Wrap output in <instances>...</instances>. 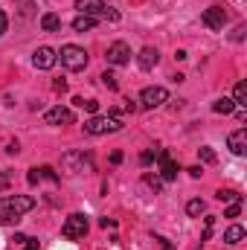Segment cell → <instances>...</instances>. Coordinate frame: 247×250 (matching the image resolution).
<instances>
[{"mask_svg":"<svg viewBox=\"0 0 247 250\" xmlns=\"http://www.w3.org/2000/svg\"><path fill=\"white\" fill-rule=\"evenodd\" d=\"M29 209H35V198H29V195H6V198H0V224H15Z\"/></svg>","mask_w":247,"mask_h":250,"instance_id":"6da1fadb","label":"cell"},{"mask_svg":"<svg viewBox=\"0 0 247 250\" xmlns=\"http://www.w3.org/2000/svg\"><path fill=\"white\" fill-rule=\"evenodd\" d=\"M117 131H123V123H120L114 114H105V117L93 114V117L84 123V134H93V137H102V134H117Z\"/></svg>","mask_w":247,"mask_h":250,"instance_id":"7a4b0ae2","label":"cell"},{"mask_svg":"<svg viewBox=\"0 0 247 250\" xmlns=\"http://www.w3.org/2000/svg\"><path fill=\"white\" fill-rule=\"evenodd\" d=\"M59 62L67 67V70H73V73H79V70H84L87 67V53L82 50V47H76V44H64L62 50H59Z\"/></svg>","mask_w":247,"mask_h":250,"instance_id":"3957f363","label":"cell"},{"mask_svg":"<svg viewBox=\"0 0 247 250\" xmlns=\"http://www.w3.org/2000/svg\"><path fill=\"white\" fill-rule=\"evenodd\" d=\"M62 236L64 239H84L87 236V218L82 212L67 215V221H64V227H62Z\"/></svg>","mask_w":247,"mask_h":250,"instance_id":"277c9868","label":"cell"},{"mask_svg":"<svg viewBox=\"0 0 247 250\" xmlns=\"http://www.w3.org/2000/svg\"><path fill=\"white\" fill-rule=\"evenodd\" d=\"M163 102H169V90H166V87H160V84H154V87H145V90L140 93V108H145V111H151V108H160Z\"/></svg>","mask_w":247,"mask_h":250,"instance_id":"5b68a950","label":"cell"},{"mask_svg":"<svg viewBox=\"0 0 247 250\" xmlns=\"http://www.w3.org/2000/svg\"><path fill=\"white\" fill-rule=\"evenodd\" d=\"M154 157H157V163H160V178H163L166 184H172V181L178 178V172H181V169H178V163L172 160V154H169L166 148H157V151H154Z\"/></svg>","mask_w":247,"mask_h":250,"instance_id":"8992f818","label":"cell"},{"mask_svg":"<svg viewBox=\"0 0 247 250\" xmlns=\"http://www.w3.org/2000/svg\"><path fill=\"white\" fill-rule=\"evenodd\" d=\"M201 23H204L206 29L218 32V29H224V23H227V12H224L221 6H209V9L201 15Z\"/></svg>","mask_w":247,"mask_h":250,"instance_id":"52a82bcc","label":"cell"},{"mask_svg":"<svg viewBox=\"0 0 247 250\" xmlns=\"http://www.w3.org/2000/svg\"><path fill=\"white\" fill-rule=\"evenodd\" d=\"M108 64H114V67H125V64L131 62V47L125 44V41H114L111 47H108Z\"/></svg>","mask_w":247,"mask_h":250,"instance_id":"ba28073f","label":"cell"},{"mask_svg":"<svg viewBox=\"0 0 247 250\" xmlns=\"http://www.w3.org/2000/svg\"><path fill=\"white\" fill-rule=\"evenodd\" d=\"M56 62H59V53H56L53 47H38V50L32 53V64H35L38 70H50Z\"/></svg>","mask_w":247,"mask_h":250,"instance_id":"9c48e42d","label":"cell"},{"mask_svg":"<svg viewBox=\"0 0 247 250\" xmlns=\"http://www.w3.org/2000/svg\"><path fill=\"white\" fill-rule=\"evenodd\" d=\"M227 148H230L236 157H245L247 154V128H236V131L227 137Z\"/></svg>","mask_w":247,"mask_h":250,"instance_id":"30bf717a","label":"cell"},{"mask_svg":"<svg viewBox=\"0 0 247 250\" xmlns=\"http://www.w3.org/2000/svg\"><path fill=\"white\" fill-rule=\"evenodd\" d=\"M44 123L47 125H70L73 123V111H70V108H62V105H56V108H50V111L44 114Z\"/></svg>","mask_w":247,"mask_h":250,"instance_id":"8fae6325","label":"cell"},{"mask_svg":"<svg viewBox=\"0 0 247 250\" xmlns=\"http://www.w3.org/2000/svg\"><path fill=\"white\" fill-rule=\"evenodd\" d=\"M76 9H79V15L99 18V15H105V0H76Z\"/></svg>","mask_w":247,"mask_h":250,"instance_id":"7c38bea8","label":"cell"},{"mask_svg":"<svg viewBox=\"0 0 247 250\" xmlns=\"http://www.w3.org/2000/svg\"><path fill=\"white\" fill-rule=\"evenodd\" d=\"M157 62H160V53H157L154 47H143V50H140V56H137V64H140L143 70H154Z\"/></svg>","mask_w":247,"mask_h":250,"instance_id":"4fadbf2b","label":"cell"},{"mask_svg":"<svg viewBox=\"0 0 247 250\" xmlns=\"http://www.w3.org/2000/svg\"><path fill=\"white\" fill-rule=\"evenodd\" d=\"M64 169L70 172V175H79L82 172V166H84V154H79V151H73V154H64Z\"/></svg>","mask_w":247,"mask_h":250,"instance_id":"5bb4252c","label":"cell"},{"mask_svg":"<svg viewBox=\"0 0 247 250\" xmlns=\"http://www.w3.org/2000/svg\"><path fill=\"white\" fill-rule=\"evenodd\" d=\"M41 29H44V32H59V29H62V18H59L56 12H44V15H41Z\"/></svg>","mask_w":247,"mask_h":250,"instance_id":"9a60e30c","label":"cell"},{"mask_svg":"<svg viewBox=\"0 0 247 250\" xmlns=\"http://www.w3.org/2000/svg\"><path fill=\"white\" fill-rule=\"evenodd\" d=\"M96 26V18H90V15H76L73 18V29L76 32H87V29H93Z\"/></svg>","mask_w":247,"mask_h":250,"instance_id":"2e32d148","label":"cell"},{"mask_svg":"<svg viewBox=\"0 0 247 250\" xmlns=\"http://www.w3.org/2000/svg\"><path fill=\"white\" fill-rule=\"evenodd\" d=\"M212 111H215V114L230 117V114H236V102H233V99H227V96H224V99H215V102H212Z\"/></svg>","mask_w":247,"mask_h":250,"instance_id":"e0dca14e","label":"cell"},{"mask_svg":"<svg viewBox=\"0 0 247 250\" xmlns=\"http://www.w3.org/2000/svg\"><path fill=\"white\" fill-rule=\"evenodd\" d=\"M242 239H245V227H242V224H233V227L224 230V242H227V245H239Z\"/></svg>","mask_w":247,"mask_h":250,"instance_id":"ac0fdd59","label":"cell"},{"mask_svg":"<svg viewBox=\"0 0 247 250\" xmlns=\"http://www.w3.org/2000/svg\"><path fill=\"white\" fill-rule=\"evenodd\" d=\"M233 102H236V108H245V105H247V82H239V84H236Z\"/></svg>","mask_w":247,"mask_h":250,"instance_id":"d6986e66","label":"cell"},{"mask_svg":"<svg viewBox=\"0 0 247 250\" xmlns=\"http://www.w3.org/2000/svg\"><path fill=\"white\" fill-rule=\"evenodd\" d=\"M186 212H189L192 218H198V215H204V212H206V204H204L201 198H195V201H189V204H186Z\"/></svg>","mask_w":247,"mask_h":250,"instance_id":"ffe728a7","label":"cell"},{"mask_svg":"<svg viewBox=\"0 0 247 250\" xmlns=\"http://www.w3.org/2000/svg\"><path fill=\"white\" fill-rule=\"evenodd\" d=\"M38 175H41V178H47V181H53V184H59V181H62V175H59L53 166H41V169H38Z\"/></svg>","mask_w":247,"mask_h":250,"instance_id":"44dd1931","label":"cell"},{"mask_svg":"<svg viewBox=\"0 0 247 250\" xmlns=\"http://www.w3.org/2000/svg\"><path fill=\"white\" fill-rule=\"evenodd\" d=\"M215 198H218V201H230V204H233V201H242V195H239V192H233V189H218V192H215Z\"/></svg>","mask_w":247,"mask_h":250,"instance_id":"7402d4cb","label":"cell"},{"mask_svg":"<svg viewBox=\"0 0 247 250\" xmlns=\"http://www.w3.org/2000/svg\"><path fill=\"white\" fill-rule=\"evenodd\" d=\"M73 102H76L79 108L90 111V114H96V111H99V102H96V99H73Z\"/></svg>","mask_w":247,"mask_h":250,"instance_id":"603a6c76","label":"cell"},{"mask_svg":"<svg viewBox=\"0 0 247 250\" xmlns=\"http://www.w3.org/2000/svg\"><path fill=\"white\" fill-rule=\"evenodd\" d=\"M198 157H201L204 163H215V160H218V157H215V151H212L209 146H201V148H198Z\"/></svg>","mask_w":247,"mask_h":250,"instance_id":"cb8c5ba5","label":"cell"},{"mask_svg":"<svg viewBox=\"0 0 247 250\" xmlns=\"http://www.w3.org/2000/svg\"><path fill=\"white\" fill-rule=\"evenodd\" d=\"M102 84H105L108 90H117V87H120V84H117V76H114L111 70H105V73H102Z\"/></svg>","mask_w":247,"mask_h":250,"instance_id":"d4e9b609","label":"cell"},{"mask_svg":"<svg viewBox=\"0 0 247 250\" xmlns=\"http://www.w3.org/2000/svg\"><path fill=\"white\" fill-rule=\"evenodd\" d=\"M242 207H245V201H233V204L227 207V212H224V215H227V218H239V212H242Z\"/></svg>","mask_w":247,"mask_h":250,"instance_id":"484cf974","label":"cell"},{"mask_svg":"<svg viewBox=\"0 0 247 250\" xmlns=\"http://www.w3.org/2000/svg\"><path fill=\"white\" fill-rule=\"evenodd\" d=\"M143 181H145V184H148V187L154 189V192H160V189H163V181H160V178H154V175H145V178H143Z\"/></svg>","mask_w":247,"mask_h":250,"instance_id":"4316f807","label":"cell"},{"mask_svg":"<svg viewBox=\"0 0 247 250\" xmlns=\"http://www.w3.org/2000/svg\"><path fill=\"white\" fill-rule=\"evenodd\" d=\"M154 242H157V245H160L163 250H175V245H172V242H169L166 236H154Z\"/></svg>","mask_w":247,"mask_h":250,"instance_id":"83f0119b","label":"cell"},{"mask_svg":"<svg viewBox=\"0 0 247 250\" xmlns=\"http://www.w3.org/2000/svg\"><path fill=\"white\" fill-rule=\"evenodd\" d=\"M6 29H9V18H6V12L0 9V38L6 35Z\"/></svg>","mask_w":247,"mask_h":250,"instance_id":"f1b7e54d","label":"cell"},{"mask_svg":"<svg viewBox=\"0 0 247 250\" xmlns=\"http://www.w3.org/2000/svg\"><path fill=\"white\" fill-rule=\"evenodd\" d=\"M105 18H108V21H120V12L111 9V6H105Z\"/></svg>","mask_w":247,"mask_h":250,"instance_id":"f546056e","label":"cell"},{"mask_svg":"<svg viewBox=\"0 0 247 250\" xmlns=\"http://www.w3.org/2000/svg\"><path fill=\"white\" fill-rule=\"evenodd\" d=\"M151 160H154V151H143V154H140V163H143V166H148Z\"/></svg>","mask_w":247,"mask_h":250,"instance_id":"4dcf8cb0","label":"cell"},{"mask_svg":"<svg viewBox=\"0 0 247 250\" xmlns=\"http://www.w3.org/2000/svg\"><path fill=\"white\" fill-rule=\"evenodd\" d=\"M26 181H29V184L35 187V184L41 181V175H38V169H29V175H26Z\"/></svg>","mask_w":247,"mask_h":250,"instance_id":"1f68e13d","label":"cell"},{"mask_svg":"<svg viewBox=\"0 0 247 250\" xmlns=\"http://www.w3.org/2000/svg\"><path fill=\"white\" fill-rule=\"evenodd\" d=\"M23 250H41L38 239H26V242H23Z\"/></svg>","mask_w":247,"mask_h":250,"instance_id":"d6a6232c","label":"cell"},{"mask_svg":"<svg viewBox=\"0 0 247 250\" xmlns=\"http://www.w3.org/2000/svg\"><path fill=\"white\" fill-rule=\"evenodd\" d=\"M9 187V175H6V172H3V169H0V192H3V189Z\"/></svg>","mask_w":247,"mask_h":250,"instance_id":"836d02e7","label":"cell"},{"mask_svg":"<svg viewBox=\"0 0 247 250\" xmlns=\"http://www.w3.org/2000/svg\"><path fill=\"white\" fill-rule=\"evenodd\" d=\"M186 172H189L192 178H201V175H204V169H201V166H192V169H186Z\"/></svg>","mask_w":247,"mask_h":250,"instance_id":"e575fe53","label":"cell"},{"mask_svg":"<svg viewBox=\"0 0 247 250\" xmlns=\"http://www.w3.org/2000/svg\"><path fill=\"white\" fill-rule=\"evenodd\" d=\"M111 163H114V166L123 163V151H114V154H111Z\"/></svg>","mask_w":247,"mask_h":250,"instance_id":"d590c367","label":"cell"},{"mask_svg":"<svg viewBox=\"0 0 247 250\" xmlns=\"http://www.w3.org/2000/svg\"><path fill=\"white\" fill-rule=\"evenodd\" d=\"M53 87H56V90H67V82H64V79H59V82H56Z\"/></svg>","mask_w":247,"mask_h":250,"instance_id":"8d00e7d4","label":"cell"}]
</instances>
